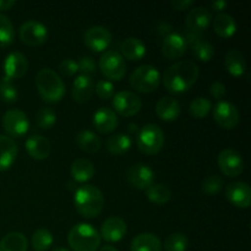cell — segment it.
Listing matches in <instances>:
<instances>
[{
	"mask_svg": "<svg viewBox=\"0 0 251 251\" xmlns=\"http://www.w3.org/2000/svg\"><path fill=\"white\" fill-rule=\"evenodd\" d=\"M132 140L126 134H114L105 141V147L113 154L126 153L131 149Z\"/></svg>",
	"mask_w": 251,
	"mask_h": 251,
	"instance_id": "cell-33",
	"label": "cell"
},
{
	"mask_svg": "<svg viewBox=\"0 0 251 251\" xmlns=\"http://www.w3.org/2000/svg\"><path fill=\"white\" fill-rule=\"evenodd\" d=\"M28 242L21 232H10L0 240V251H27Z\"/></svg>",
	"mask_w": 251,
	"mask_h": 251,
	"instance_id": "cell-31",
	"label": "cell"
},
{
	"mask_svg": "<svg viewBox=\"0 0 251 251\" xmlns=\"http://www.w3.org/2000/svg\"><path fill=\"white\" fill-rule=\"evenodd\" d=\"M212 22V14L205 6H196L189 11L185 24L189 31L200 33L205 31Z\"/></svg>",
	"mask_w": 251,
	"mask_h": 251,
	"instance_id": "cell-20",
	"label": "cell"
},
{
	"mask_svg": "<svg viewBox=\"0 0 251 251\" xmlns=\"http://www.w3.org/2000/svg\"><path fill=\"white\" fill-rule=\"evenodd\" d=\"M112 104L115 112L124 117H131L140 112L142 107V100L140 96L131 91H119L113 96Z\"/></svg>",
	"mask_w": 251,
	"mask_h": 251,
	"instance_id": "cell-10",
	"label": "cell"
},
{
	"mask_svg": "<svg viewBox=\"0 0 251 251\" xmlns=\"http://www.w3.org/2000/svg\"><path fill=\"white\" fill-rule=\"evenodd\" d=\"M36 123L41 129H50L56 123L55 110L49 107H41L36 113Z\"/></svg>",
	"mask_w": 251,
	"mask_h": 251,
	"instance_id": "cell-39",
	"label": "cell"
},
{
	"mask_svg": "<svg viewBox=\"0 0 251 251\" xmlns=\"http://www.w3.org/2000/svg\"><path fill=\"white\" fill-rule=\"evenodd\" d=\"M77 68L78 71L81 73V75H87L91 76L93 74H96V63L93 60L92 56L90 55H83L81 56L80 60L77 61Z\"/></svg>",
	"mask_w": 251,
	"mask_h": 251,
	"instance_id": "cell-43",
	"label": "cell"
},
{
	"mask_svg": "<svg viewBox=\"0 0 251 251\" xmlns=\"http://www.w3.org/2000/svg\"><path fill=\"white\" fill-rule=\"evenodd\" d=\"M17 145L11 137L0 134V171H6L16 161Z\"/></svg>",
	"mask_w": 251,
	"mask_h": 251,
	"instance_id": "cell-24",
	"label": "cell"
},
{
	"mask_svg": "<svg viewBox=\"0 0 251 251\" xmlns=\"http://www.w3.org/2000/svg\"><path fill=\"white\" fill-rule=\"evenodd\" d=\"M16 4L15 0H0V11H5V10H9L10 7H12Z\"/></svg>",
	"mask_w": 251,
	"mask_h": 251,
	"instance_id": "cell-48",
	"label": "cell"
},
{
	"mask_svg": "<svg viewBox=\"0 0 251 251\" xmlns=\"http://www.w3.org/2000/svg\"><path fill=\"white\" fill-rule=\"evenodd\" d=\"M36 87L46 102H59L65 95V83L63 78L53 70L44 68L37 73Z\"/></svg>",
	"mask_w": 251,
	"mask_h": 251,
	"instance_id": "cell-3",
	"label": "cell"
},
{
	"mask_svg": "<svg viewBox=\"0 0 251 251\" xmlns=\"http://www.w3.org/2000/svg\"><path fill=\"white\" fill-rule=\"evenodd\" d=\"M137 147L146 154H156L164 145V132L157 124L144 125L137 134Z\"/></svg>",
	"mask_w": 251,
	"mask_h": 251,
	"instance_id": "cell-6",
	"label": "cell"
},
{
	"mask_svg": "<svg viewBox=\"0 0 251 251\" xmlns=\"http://www.w3.org/2000/svg\"><path fill=\"white\" fill-rule=\"evenodd\" d=\"M180 103L171 96H164V97L159 98L156 104L157 115L164 122L176 120L180 115Z\"/></svg>",
	"mask_w": 251,
	"mask_h": 251,
	"instance_id": "cell-25",
	"label": "cell"
},
{
	"mask_svg": "<svg viewBox=\"0 0 251 251\" xmlns=\"http://www.w3.org/2000/svg\"><path fill=\"white\" fill-rule=\"evenodd\" d=\"M95 92V83L91 76L87 75H78L73 82V90H71V96L74 100L78 103H85L92 97Z\"/></svg>",
	"mask_w": 251,
	"mask_h": 251,
	"instance_id": "cell-23",
	"label": "cell"
},
{
	"mask_svg": "<svg viewBox=\"0 0 251 251\" xmlns=\"http://www.w3.org/2000/svg\"><path fill=\"white\" fill-rule=\"evenodd\" d=\"M74 203L80 215L86 218H92L100 215V211L103 210L104 196L97 186L83 184L76 189Z\"/></svg>",
	"mask_w": 251,
	"mask_h": 251,
	"instance_id": "cell-2",
	"label": "cell"
},
{
	"mask_svg": "<svg viewBox=\"0 0 251 251\" xmlns=\"http://www.w3.org/2000/svg\"><path fill=\"white\" fill-rule=\"evenodd\" d=\"M98 65H100L103 75L110 80H122L126 73V64H125L124 56L118 50H113V49L103 51Z\"/></svg>",
	"mask_w": 251,
	"mask_h": 251,
	"instance_id": "cell-7",
	"label": "cell"
},
{
	"mask_svg": "<svg viewBox=\"0 0 251 251\" xmlns=\"http://www.w3.org/2000/svg\"><path fill=\"white\" fill-rule=\"evenodd\" d=\"M96 93L100 96L102 100H108L115 95L114 83L109 80H98L95 86Z\"/></svg>",
	"mask_w": 251,
	"mask_h": 251,
	"instance_id": "cell-42",
	"label": "cell"
},
{
	"mask_svg": "<svg viewBox=\"0 0 251 251\" xmlns=\"http://www.w3.org/2000/svg\"><path fill=\"white\" fill-rule=\"evenodd\" d=\"M199 66L193 60H180L168 66L163 73L164 87L172 93H183L190 90L199 78Z\"/></svg>",
	"mask_w": 251,
	"mask_h": 251,
	"instance_id": "cell-1",
	"label": "cell"
},
{
	"mask_svg": "<svg viewBox=\"0 0 251 251\" xmlns=\"http://www.w3.org/2000/svg\"><path fill=\"white\" fill-rule=\"evenodd\" d=\"M188 49L185 37L178 32H169L162 43V53L167 59H179Z\"/></svg>",
	"mask_w": 251,
	"mask_h": 251,
	"instance_id": "cell-18",
	"label": "cell"
},
{
	"mask_svg": "<svg viewBox=\"0 0 251 251\" xmlns=\"http://www.w3.org/2000/svg\"><path fill=\"white\" fill-rule=\"evenodd\" d=\"M59 71L65 76L75 75V74L78 71L77 61L73 60L71 58L63 59V60L59 63Z\"/></svg>",
	"mask_w": 251,
	"mask_h": 251,
	"instance_id": "cell-44",
	"label": "cell"
},
{
	"mask_svg": "<svg viewBox=\"0 0 251 251\" xmlns=\"http://www.w3.org/2000/svg\"><path fill=\"white\" fill-rule=\"evenodd\" d=\"M83 42L93 51H105L112 43V33L104 26H92L83 33Z\"/></svg>",
	"mask_w": 251,
	"mask_h": 251,
	"instance_id": "cell-13",
	"label": "cell"
},
{
	"mask_svg": "<svg viewBox=\"0 0 251 251\" xmlns=\"http://www.w3.org/2000/svg\"><path fill=\"white\" fill-rule=\"evenodd\" d=\"M119 53L129 60H140L146 54V46L136 37H127L120 43Z\"/></svg>",
	"mask_w": 251,
	"mask_h": 251,
	"instance_id": "cell-26",
	"label": "cell"
},
{
	"mask_svg": "<svg viewBox=\"0 0 251 251\" xmlns=\"http://www.w3.org/2000/svg\"><path fill=\"white\" fill-rule=\"evenodd\" d=\"M126 222L119 216H110L100 227V238L109 243H115L122 240L126 234Z\"/></svg>",
	"mask_w": 251,
	"mask_h": 251,
	"instance_id": "cell-16",
	"label": "cell"
},
{
	"mask_svg": "<svg viewBox=\"0 0 251 251\" xmlns=\"http://www.w3.org/2000/svg\"><path fill=\"white\" fill-rule=\"evenodd\" d=\"M76 144L82 151L88 152V153H95L102 146L100 136L88 129L78 131V134L76 135Z\"/></svg>",
	"mask_w": 251,
	"mask_h": 251,
	"instance_id": "cell-32",
	"label": "cell"
},
{
	"mask_svg": "<svg viewBox=\"0 0 251 251\" xmlns=\"http://www.w3.org/2000/svg\"><path fill=\"white\" fill-rule=\"evenodd\" d=\"M28 69V60L26 55L21 51H11L5 56L4 60V73L5 77L14 80V78H20L27 73Z\"/></svg>",
	"mask_w": 251,
	"mask_h": 251,
	"instance_id": "cell-17",
	"label": "cell"
},
{
	"mask_svg": "<svg viewBox=\"0 0 251 251\" xmlns=\"http://www.w3.org/2000/svg\"><path fill=\"white\" fill-rule=\"evenodd\" d=\"M26 151L34 159H46L50 154L51 146L49 140L43 135H32L25 142Z\"/></svg>",
	"mask_w": 251,
	"mask_h": 251,
	"instance_id": "cell-22",
	"label": "cell"
},
{
	"mask_svg": "<svg viewBox=\"0 0 251 251\" xmlns=\"http://www.w3.org/2000/svg\"><path fill=\"white\" fill-rule=\"evenodd\" d=\"M188 245V237L184 233L176 232L172 233L166 238L163 247L166 251H186Z\"/></svg>",
	"mask_w": 251,
	"mask_h": 251,
	"instance_id": "cell-38",
	"label": "cell"
},
{
	"mask_svg": "<svg viewBox=\"0 0 251 251\" xmlns=\"http://www.w3.org/2000/svg\"><path fill=\"white\" fill-rule=\"evenodd\" d=\"M92 122L98 131L108 134V132H112L113 130L117 129L119 120H118L117 113L112 108L100 107L93 113Z\"/></svg>",
	"mask_w": 251,
	"mask_h": 251,
	"instance_id": "cell-21",
	"label": "cell"
},
{
	"mask_svg": "<svg viewBox=\"0 0 251 251\" xmlns=\"http://www.w3.org/2000/svg\"><path fill=\"white\" fill-rule=\"evenodd\" d=\"M185 41L188 46L191 47V50L195 54L196 58L201 61H210L215 55V47L208 41L203 39L200 33L188 31Z\"/></svg>",
	"mask_w": 251,
	"mask_h": 251,
	"instance_id": "cell-19",
	"label": "cell"
},
{
	"mask_svg": "<svg viewBox=\"0 0 251 251\" xmlns=\"http://www.w3.org/2000/svg\"><path fill=\"white\" fill-rule=\"evenodd\" d=\"M218 166L227 176H238L244 169V161L237 150L228 147L218 154Z\"/></svg>",
	"mask_w": 251,
	"mask_h": 251,
	"instance_id": "cell-12",
	"label": "cell"
},
{
	"mask_svg": "<svg viewBox=\"0 0 251 251\" xmlns=\"http://www.w3.org/2000/svg\"><path fill=\"white\" fill-rule=\"evenodd\" d=\"M19 36L24 43L28 46H39L48 38V28L37 20H27L20 26Z\"/></svg>",
	"mask_w": 251,
	"mask_h": 251,
	"instance_id": "cell-8",
	"label": "cell"
},
{
	"mask_svg": "<svg viewBox=\"0 0 251 251\" xmlns=\"http://www.w3.org/2000/svg\"><path fill=\"white\" fill-rule=\"evenodd\" d=\"M223 184H225L223 179L220 176L213 174V176H207L203 179L201 189H202L203 193L208 194V195H216L222 190Z\"/></svg>",
	"mask_w": 251,
	"mask_h": 251,
	"instance_id": "cell-41",
	"label": "cell"
},
{
	"mask_svg": "<svg viewBox=\"0 0 251 251\" xmlns=\"http://www.w3.org/2000/svg\"><path fill=\"white\" fill-rule=\"evenodd\" d=\"M2 126L10 136L20 137L28 131V117L20 109H9L2 115Z\"/></svg>",
	"mask_w": 251,
	"mask_h": 251,
	"instance_id": "cell-9",
	"label": "cell"
},
{
	"mask_svg": "<svg viewBox=\"0 0 251 251\" xmlns=\"http://www.w3.org/2000/svg\"><path fill=\"white\" fill-rule=\"evenodd\" d=\"M32 247L36 251H47L54 242L53 234L47 228H38L32 234Z\"/></svg>",
	"mask_w": 251,
	"mask_h": 251,
	"instance_id": "cell-35",
	"label": "cell"
},
{
	"mask_svg": "<svg viewBox=\"0 0 251 251\" xmlns=\"http://www.w3.org/2000/svg\"><path fill=\"white\" fill-rule=\"evenodd\" d=\"M98 251H119V250L115 249V248L112 247V245H104V247L100 248Z\"/></svg>",
	"mask_w": 251,
	"mask_h": 251,
	"instance_id": "cell-49",
	"label": "cell"
},
{
	"mask_svg": "<svg viewBox=\"0 0 251 251\" xmlns=\"http://www.w3.org/2000/svg\"><path fill=\"white\" fill-rule=\"evenodd\" d=\"M0 98L6 103H14L19 98V91L12 83V80L5 76L0 80Z\"/></svg>",
	"mask_w": 251,
	"mask_h": 251,
	"instance_id": "cell-40",
	"label": "cell"
},
{
	"mask_svg": "<svg viewBox=\"0 0 251 251\" xmlns=\"http://www.w3.org/2000/svg\"><path fill=\"white\" fill-rule=\"evenodd\" d=\"M146 195L151 202L163 205L172 199V190L166 184H152L146 189Z\"/></svg>",
	"mask_w": 251,
	"mask_h": 251,
	"instance_id": "cell-34",
	"label": "cell"
},
{
	"mask_svg": "<svg viewBox=\"0 0 251 251\" xmlns=\"http://www.w3.org/2000/svg\"><path fill=\"white\" fill-rule=\"evenodd\" d=\"M212 27L218 36L228 38V37H232L237 31V22H235L234 17L230 16L229 14L220 12L213 19Z\"/></svg>",
	"mask_w": 251,
	"mask_h": 251,
	"instance_id": "cell-29",
	"label": "cell"
},
{
	"mask_svg": "<svg viewBox=\"0 0 251 251\" xmlns=\"http://www.w3.org/2000/svg\"><path fill=\"white\" fill-rule=\"evenodd\" d=\"M225 65L228 73L233 76H242L247 71V61L242 51L233 48L226 53Z\"/></svg>",
	"mask_w": 251,
	"mask_h": 251,
	"instance_id": "cell-28",
	"label": "cell"
},
{
	"mask_svg": "<svg viewBox=\"0 0 251 251\" xmlns=\"http://www.w3.org/2000/svg\"><path fill=\"white\" fill-rule=\"evenodd\" d=\"M71 176L78 183H86L95 176V166L87 158H77L73 162L70 168Z\"/></svg>",
	"mask_w": 251,
	"mask_h": 251,
	"instance_id": "cell-30",
	"label": "cell"
},
{
	"mask_svg": "<svg viewBox=\"0 0 251 251\" xmlns=\"http://www.w3.org/2000/svg\"><path fill=\"white\" fill-rule=\"evenodd\" d=\"M226 196L232 205L248 208L251 203V188L245 181H233L226 188Z\"/></svg>",
	"mask_w": 251,
	"mask_h": 251,
	"instance_id": "cell-15",
	"label": "cell"
},
{
	"mask_svg": "<svg viewBox=\"0 0 251 251\" xmlns=\"http://www.w3.org/2000/svg\"><path fill=\"white\" fill-rule=\"evenodd\" d=\"M129 81L135 90L149 93L156 90L161 83V73L156 66L145 64L132 71Z\"/></svg>",
	"mask_w": 251,
	"mask_h": 251,
	"instance_id": "cell-5",
	"label": "cell"
},
{
	"mask_svg": "<svg viewBox=\"0 0 251 251\" xmlns=\"http://www.w3.org/2000/svg\"><path fill=\"white\" fill-rule=\"evenodd\" d=\"M127 181L136 189H147L154 181V172L150 166L144 163H136L126 169Z\"/></svg>",
	"mask_w": 251,
	"mask_h": 251,
	"instance_id": "cell-14",
	"label": "cell"
},
{
	"mask_svg": "<svg viewBox=\"0 0 251 251\" xmlns=\"http://www.w3.org/2000/svg\"><path fill=\"white\" fill-rule=\"evenodd\" d=\"M213 118L223 129H233L239 123V110L229 100H218L213 105Z\"/></svg>",
	"mask_w": 251,
	"mask_h": 251,
	"instance_id": "cell-11",
	"label": "cell"
},
{
	"mask_svg": "<svg viewBox=\"0 0 251 251\" xmlns=\"http://www.w3.org/2000/svg\"><path fill=\"white\" fill-rule=\"evenodd\" d=\"M53 251H69V250L65 249V248L58 247V248H55V249H53Z\"/></svg>",
	"mask_w": 251,
	"mask_h": 251,
	"instance_id": "cell-50",
	"label": "cell"
},
{
	"mask_svg": "<svg viewBox=\"0 0 251 251\" xmlns=\"http://www.w3.org/2000/svg\"><path fill=\"white\" fill-rule=\"evenodd\" d=\"M15 29L11 20L4 14H0V48L10 46L14 42Z\"/></svg>",
	"mask_w": 251,
	"mask_h": 251,
	"instance_id": "cell-37",
	"label": "cell"
},
{
	"mask_svg": "<svg viewBox=\"0 0 251 251\" xmlns=\"http://www.w3.org/2000/svg\"><path fill=\"white\" fill-rule=\"evenodd\" d=\"M131 251H161V239L153 233H140L131 240Z\"/></svg>",
	"mask_w": 251,
	"mask_h": 251,
	"instance_id": "cell-27",
	"label": "cell"
},
{
	"mask_svg": "<svg viewBox=\"0 0 251 251\" xmlns=\"http://www.w3.org/2000/svg\"><path fill=\"white\" fill-rule=\"evenodd\" d=\"M227 6H228V2L226 1V0H216V1L211 2V7H212L213 10H217V11L225 10Z\"/></svg>",
	"mask_w": 251,
	"mask_h": 251,
	"instance_id": "cell-47",
	"label": "cell"
},
{
	"mask_svg": "<svg viewBox=\"0 0 251 251\" xmlns=\"http://www.w3.org/2000/svg\"><path fill=\"white\" fill-rule=\"evenodd\" d=\"M210 92L211 95L213 96V98H216V100H221V98L225 97L227 90H226L225 83L221 82V81H215V82L211 83Z\"/></svg>",
	"mask_w": 251,
	"mask_h": 251,
	"instance_id": "cell-45",
	"label": "cell"
},
{
	"mask_svg": "<svg viewBox=\"0 0 251 251\" xmlns=\"http://www.w3.org/2000/svg\"><path fill=\"white\" fill-rule=\"evenodd\" d=\"M193 4H194V0H173V1L171 2L172 7L178 10V11H180V10H186Z\"/></svg>",
	"mask_w": 251,
	"mask_h": 251,
	"instance_id": "cell-46",
	"label": "cell"
},
{
	"mask_svg": "<svg viewBox=\"0 0 251 251\" xmlns=\"http://www.w3.org/2000/svg\"><path fill=\"white\" fill-rule=\"evenodd\" d=\"M212 109V102L206 97H196L189 104V113L196 119H202Z\"/></svg>",
	"mask_w": 251,
	"mask_h": 251,
	"instance_id": "cell-36",
	"label": "cell"
},
{
	"mask_svg": "<svg viewBox=\"0 0 251 251\" xmlns=\"http://www.w3.org/2000/svg\"><path fill=\"white\" fill-rule=\"evenodd\" d=\"M100 232L90 223H77L70 229L68 242L74 251H96L100 245Z\"/></svg>",
	"mask_w": 251,
	"mask_h": 251,
	"instance_id": "cell-4",
	"label": "cell"
}]
</instances>
